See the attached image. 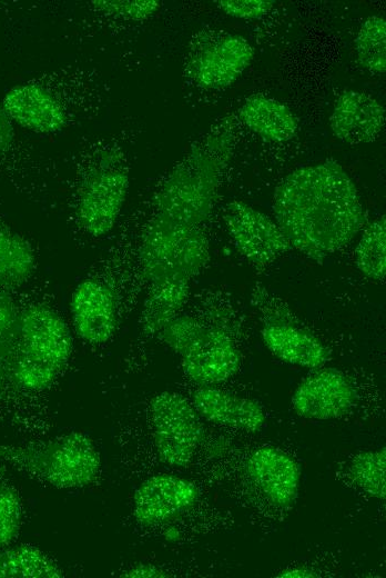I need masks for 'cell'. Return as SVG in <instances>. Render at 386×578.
<instances>
[{"mask_svg": "<svg viewBox=\"0 0 386 578\" xmlns=\"http://www.w3.org/2000/svg\"><path fill=\"white\" fill-rule=\"evenodd\" d=\"M273 211L291 247L317 262L347 246L365 223L353 180L333 161L288 173L275 191Z\"/></svg>", "mask_w": 386, "mask_h": 578, "instance_id": "6da1fadb", "label": "cell"}, {"mask_svg": "<svg viewBox=\"0 0 386 578\" xmlns=\"http://www.w3.org/2000/svg\"><path fill=\"white\" fill-rule=\"evenodd\" d=\"M234 146L227 119L212 127L165 177L155 192V212L180 223L201 227L216 202L222 176Z\"/></svg>", "mask_w": 386, "mask_h": 578, "instance_id": "7a4b0ae2", "label": "cell"}, {"mask_svg": "<svg viewBox=\"0 0 386 578\" xmlns=\"http://www.w3.org/2000/svg\"><path fill=\"white\" fill-rule=\"evenodd\" d=\"M16 84L4 94L7 116L27 130L51 134L63 131L100 110L102 93L98 79L61 70Z\"/></svg>", "mask_w": 386, "mask_h": 578, "instance_id": "3957f363", "label": "cell"}, {"mask_svg": "<svg viewBox=\"0 0 386 578\" xmlns=\"http://www.w3.org/2000/svg\"><path fill=\"white\" fill-rule=\"evenodd\" d=\"M130 186L124 149L114 138H99L81 151L73 213L88 236H106L115 226Z\"/></svg>", "mask_w": 386, "mask_h": 578, "instance_id": "277c9868", "label": "cell"}, {"mask_svg": "<svg viewBox=\"0 0 386 578\" xmlns=\"http://www.w3.org/2000/svg\"><path fill=\"white\" fill-rule=\"evenodd\" d=\"M13 376L30 390L48 388L68 363L73 338L64 319L48 306L33 303L18 316Z\"/></svg>", "mask_w": 386, "mask_h": 578, "instance_id": "5b68a950", "label": "cell"}, {"mask_svg": "<svg viewBox=\"0 0 386 578\" xmlns=\"http://www.w3.org/2000/svg\"><path fill=\"white\" fill-rule=\"evenodd\" d=\"M0 459L59 489L89 486L101 469V455L82 431L37 444L0 446Z\"/></svg>", "mask_w": 386, "mask_h": 578, "instance_id": "8992f818", "label": "cell"}, {"mask_svg": "<svg viewBox=\"0 0 386 578\" xmlns=\"http://www.w3.org/2000/svg\"><path fill=\"white\" fill-rule=\"evenodd\" d=\"M138 255L149 286L190 285L206 265L210 250L201 227L180 223L155 212L142 231Z\"/></svg>", "mask_w": 386, "mask_h": 578, "instance_id": "52a82bcc", "label": "cell"}, {"mask_svg": "<svg viewBox=\"0 0 386 578\" xmlns=\"http://www.w3.org/2000/svg\"><path fill=\"white\" fill-rule=\"evenodd\" d=\"M159 336L197 386L220 385L240 370L241 353L228 335L197 318L177 315Z\"/></svg>", "mask_w": 386, "mask_h": 578, "instance_id": "ba28073f", "label": "cell"}, {"mask_svg": "<svg viewBox=\"0 0 386 578\" xmlns=\"http://www.w3.org/2000/svg\"><path fill=\"white\" fill-rule=\"evenodd\" d=\"M154 447L161 462L187 467L200 449L205 430L192 402L175 391H161L150 401Z\"/></svg>", "mask_w": 386, "mask_h": 578, "instance_id": "9c48e42d", "label": "cell"}, {"mask_svg": "<svg viewBox=\"0 0 386 578\" xmlns=\"http://www.w3.org/2000/svg\"><path fill=\"white\" fill-rule=\"evenodd\" d=\"M253 56V47L242 36L215 30L201 31L189 46L185 73L197 87L223 89L243 73Z\"/></svg>", "mask_w": 386, "mask_h": 578, "instance_id": "30bf717a", "label": "cell"}, {"mask_svg": "<svg viewBox=\"0 0 386 578\" xmlns=\"http://www.w3.org/2000/svg\"><path fill=\"white\" fill-rule=\"evenodd\" d=\"M224 221L238 251L257 268L292 248L275 221L243 201L226 205Z\"/></svg>", "mask_w": 386, "mask_h": 578, "instance_id": "8fae6325", "label": "cell"}, {"mask_svg": "<svg viewBox=\"0 0 386 578\" xmlns=\"http://www.w3.org/2000/svg\"><path fill=\"white\" fill-rule=\"evenodd\" d=\"M199 489L189 479L158 474L145 479L133 496V516L143 527L169 525L199 500Z\"/></svg>", "mask_w": 386, "mask_h": 578, "instance_id": "7c38bea8", "label": "cell"}, {"mask_svg": "<svg viewBox=\"0 0 386 578\" xmlns=\"http://www.w3.org/2000/svg\"><path fill=\"white\" fill-rule=\"evenodd\" d=\"M357 390L342 370L325 368L306 377L292 396L294 411L307 419L331 420L346 416L356 406Z\"/></svg>", "mask_w": 386, "mask_h": 578, "instance_id": "4fadbf2b", "label": "cell"}, {"mask_svg": "<svg viewBox=\"0 0 386 578\" xmlns=\"http://www.w3.org/2000/svg\"><path fill=\"white\" fill-rule=\"evenodd\" d=\"M71 320L78 336L87 343L109 341L118 325V303L112 288L96 279H84L70 298Z\"/></svg>", "mask_w": 386, "mask_h": 578, "instance_id": "5bb4252c", "label": "cell"}, {"mask_svg": "<svg viewBox=\"0 0 386 578\" xmlns=\"http://www.w3.org/2000/svg\"><path fill=\"white\" fill-rule=\"evenodd\" d=\"M250 479L274 506H292L301 485V469L296 460L284 450L264 446L255 449L246 459Z\"/></svg>", "mask_w": 386, "mask_h": 578, "instance_id": "9a60e30c", "label": "cell"}, {"mask_svg": "<svg viewBox=\"0 0 386 578\" xmlns=\"http://www.w3.org/2000/svg\"><path fill=\"white\" fill-rule=\"evenodd\" d=\"M329 124L333 134L346 143H368L384 128L385 109L368 93L346 90L335 102Z\"/></svg>", "mask_w": 386, "mask_h": 578, "instance_id": "2e32d148", "label": "cell"}, {"mask_svg": "<svg viewBox=\"0 0 386 578\" xmlns=\"http://www.w3.org/2000/svg\"><path fill=\"white\" fill-rule=\"evenodd\" d=\"M191 402L202 419L245 432H257L265 425V415L253 399L234 395L215 386H199Z\"/></svg>", "mask_w": 386, "mask_h": 578, "instance_id": "e0dca14e", "label": "cell"}, {"mask_svg": "<svg viewBox=\"0 0 386 578\" xmlns=\"http://www.w3.org/2000/svg\"><path fill=\"white\" fill-rule=\"evenodd\" d=\"M265 347L280 360L308 369L323 367L328 348L311 331L283 318L270 319L261 330Z\"/></svg>", "mask_w": 386, "mask_h": 578, "instance_id": "ac0fdd59", "label": "cell"}, {"mask_svg": "<svg viewBox=\"0 0 386 578\" xmlns=\"http://www.w3.org/2000/svg\"><path fill=\"white\" fill-rule=\"evenodd\" d=\"M238 113L248 129L267 141H288L297 131L293 112L285 104L263 94L247 98Z\"/></svg>", "mask_w": 386, "mask_h": 578, "instance_id": "d6986e66", "label": "cell"}, {"mask_svg": "<svg viewBox=\"0 0 386 578\" xmlns=\"http://www.w3.org/2000/svg\"><path fill=\"white\" fill-rule=\"evenodd\" d=\"M34 269L35 255L31 243L0 220V289L24 285Z\"/></svg>", "mask_w": 386, "mask_h": 578, "instance_id": "ffe728a7", "label": "cell"}, {"mask_svg": "<svg viewBox=\"0 0 386 578\" xmlns=\"http://www.w3.org/2000/svg\"><path fill=\"white\" fill-rule=\"evenodd\" d=\"M190 285L160 283L149 286L143 303L141 327L146 335H159L174 319L189 296Z\"/></svg>", "mask_w": 386, "mask_h": 578, "instance_id": "44dd1931", "label": "cell"}, {"mask_svg": "<svg viewBox=\"0 0 386 578\" xmlns=\"http://www.w3.org/2000/svg\"><path fill=\"white\" fill-rule=\"evenodd\" d=\"M61 567L45 552L30 545L0 551V578H61Z\"/></svg>", "mask_w": 386, "mask_h": 578, "instance_id": "7402d4cb", "label": "cell"}, {"mask_svg": "<svg viewBox=\"0 0 386 578\" xmlns=\"http://www.w3.org/2000/svg\"><path fill=\"white\" fill-rule=\"evenodd\" d=\"M0 104V171L20 175L39 165L33 144L22 139Z\"/></svg>", "mask_w": 386, "mask_h": 578, "instance_id": "603a6c76", "label": "cell"}, {"mask_svg": "<svg viewBox=\"0 0 386 578\" xmlns=\"http://www.w3.org/2000/svg\"><path fill=\"white\" fill-rule=\"evenodd\" d=\"M358 270L372 280H383L386 273V220L377 218L364 231L355 250Z\"/></svg>", "mask_w": 386, "mask_h": 578, "instance_id": "cb8c5ba5", "label": "cell"}, {"mask_svg": "<svg viewBox=\"0 0 386 578\" xmlns=\"http://www.w3.org/2000/svg\"><path fill=\"white\" fill-rule=\"evenodd\" d=\"M352 481L366 495L378 500L386 497V449L366 450L353 457L349 465Z\"/></svg>", "mask_w": 386, "mask_h": 578, "instance_id": "d4e9b609", "label": "cell"}, {"mask_svg": "<svg viewBox=\"0 0 386 578\" xmlns=\"http://www.w3.org/2000/svg\"><path fill=\"white\" fill-rule=\"evenodd\" d=\"M360 64L374 73L386 70V21L379 16L368 17L362 24L356 41Z\"/></svg>", "mask_w": 386, "mask_h": 578, "instance_id": "484cf974", "label": "cell"}, {"mask_svg": "<svg viewBox=\"0 0 386 578\" xmlns=\"http://www.w3.org/2000/svg\"><path fill=\"white\" fill-rule=\"evenodd\" d=\"M156 0H94L90 7L99 13L126 21H142L160 9Z\"/></svg>", "mask_w": 386, "mask_h": 578, "instance_id": "4316f807", "label": "cell"}, {"mask_svg": "<svg viewBox=\"0 0 386 578\" xmlns=\"http://www.w3.org/2000/svg\"><path fill=\"white\" fill-rule=\"evenodd\" d=\"M22 518V507L18 494L0 482V548L17 536Z\"/></svg>", "mask_w": 386, "mask_h": 578, "instance_id": "83f0119b", "label": "cell"}, {"mask_svg": "<svg viewBox=\"0 0 386 578\" xmlns=\"http://www.w3.org/2000/svg\"><path fill=\"white\" fill-rule=\"evenodd\" d=\"M217 7L226 14L242 18L255 19L266 14L275 3L273 0H220Z\"/></svg>", "mask_w": 386, "mask_h": 578, "instance_id": "f1b7e54d", "label": "cell"}, {"mask_svg": "<svg viewBox=\"0 0 386 578\" xmlns=\"http://www.w3.org/2000/svg\"><path fill=\"white\" fill-rule=\"evenodd\" d=\"M18 316L13 300L0 291V346L16 337Z\"/></svg>", "mask_w": 386, "mask_h": 578, "instance_id": "f546056e", "label": "cell"}, {"mask_svg": "<svg viewBox=\"0 0 386 578\" xmlns=\"http://www.w3.org/2000/svg\"><path fill=\"white\" fill-rule=\"evenodd\" d=\"M122 577L131 578H165L169 574L152 564H136L121 574Z\"/></svg>", "mask_w": 386, "mask_h": 578, "instance_id": "4dcf8cb0", "label": "cell"}, {"mask_svg": "<svg viewBox=\"0 0 386 578\" xmlns=\"http://www.w3.org/2000/svg\"><path fill=\"white\" fill-rule=\"evenodd\" d=\"M277 577H318V574L306 567V566H303V567H288L284 570H282Z\"/></svg>", "mask_w": 386, "mask_h": 578, "instance_id": "1f68e13d", "label": "cell"}, {"mask_svg": "<svg viewBox=\"0 0 386 578\" xmlns=\"http://www.w3.org/2000/svg\"><path fill=\"white\" fill-rule=\"evenodd\" d=\"M180 536L181 532L176 528L171 526L166 528V530L164 531V538L169 541H176L180 539Z\"/></svg>", "mask_w": 386, "mask_h": 578, "instance_id": "d6a6232c", "label": "cell"}]
</instances>
